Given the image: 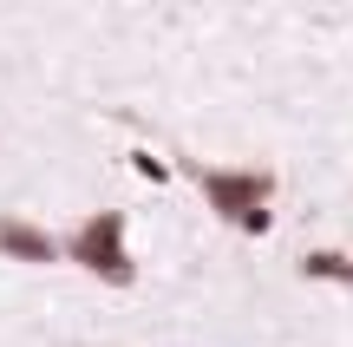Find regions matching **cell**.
Wrapping results in <instances>:
<instances>
[{
	"instance_id": "cell-1",
	"label": "cell",
	"mask_w": 353,
	"mask_h": 347,
	"mask_svg": "<svg viewBox=\"0 0 353 347\" xmlns=\"http://www.w3.org/2000/svg\"><path fill=\"white\" fill-rule=\"evenodd\" d=\"M72 256L85 262V269L112 275V282H125V275H131V262L118 256V217H99V223H85V230H79V243H72Z\"/></svg>"
},
{
	"instance_id": "cell-2",
	"label": "cell",
	"mask_w": 353,
	"mask_h": 347,
	"mask_svg": "<svg viewBox=\"0 0 353 347\" xmlns=\"http://www.w3.org/2000/svg\"><path fill=\"white\" fill-rule=\"evenodd\" d=\"M0 249H13V256H26V262H46L52 256V243L39 230H26V223H0Z\"/></svg>"
}]
</instances>
